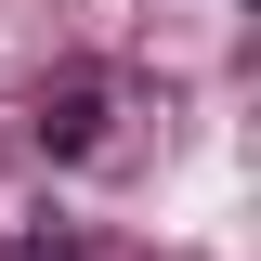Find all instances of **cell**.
Returning a JSON list of instances; mask_svg holds the SVG:
<instances>
[{"label": "cell", "instance_id": "6da1fadb", "mask_svg": "<svg viewBox=\"0 0 261 261\" xmlns=\"http://www.w3.org/2000/svg\"><path fill=\"white\" fill-rule=\"evenodd\" d=\"M92 144H105V79L79 65V79L39 92V157H92Z\"/></svg>", "mask_w": 261, "mask_h": 261}]
</instances>
